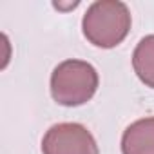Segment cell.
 Returning <instances> with one entry per match:
<instances>
[{
	"instance_id": "6",
	"label": "cell",
	"mask_w": 154,
	"mask_h": 154,
	"mask_svg": "<svg viewBox=\"0 0 154 154\" xmlns=\"http://www.w3.org/2000/svg\"><path fill=\"white\" fill-rule=\"evenodd\" d=\"M56 9H62V11H67V9H74L76 6H78V2H72V4H60V2H54L53 4Z\"/></svg>"
},
{
	"instance_id": "3",
	"label": "cell",
	"mask_w": 154,
	"mask_h": 154,
	"mask_svg": "<svg viewBox=\"0 0 154 154\" xmlns=\"http://www.w3.org/2000/svg\"><path fill=\"white\" fill-rule=\"evenodd\" d=\"M44 154H98L91 131L82 123H56L42 138Z\"/></svg>"
},
{
	"instance_id": "2",
	"label": "cell",
	"mask_w": 154,
	"mask_h": 154,
	"mask_svg": "<svg viewBox=\"0 0 154 154\" xmlns=\"http://www.w3.org/2000/svg\"><path fill=\"white\" fill-rule=\"evenodd\" d=\"M98 84V72L89 62L63 60L51 74V96L63 107H78L96 94Z\"/></svg>"
},
{
	"instance_id": "1",
	"label": "cell",
	"mask_w": 154,
	"mask_h": 154,
	"mask_svg": "<svg viewBox=\"0 0 154 154\" xmlns=\"http://www.w3.org/2000/svg\"><path fill=\"white\" fill-rule=\"evenodd\" d=\"M131 11L120 0H98L84 15V36L96 47L112 49L125 40L131 31Z\"/></svg>"
},
{
	"instance_id": "4",
	"label": "cell",
	"mask_w": 154,
	"mask_h": 154,
	"mask_svg": "<svg viewBox=\"0 0 154 154\" xmlns=\"http://www.w3.org/2000/svg\"><path fill=\"white\" fill-rule=\"evenodd\" d=\"M123 154H154V116L131 123L122 136Z\"/></svg>"
},
{
	"instance_id": "5",
	"label": "cell",
	"mask_w": 154,
	"mask_h": 154,
	"mask_svg": "<svg viewBox=\"0 0 154 154\" xmlns=\"http://www.w3.org/2000/svg\"><path fill=\"white\" fill-rule=\"evenodd\" d=\"M132 67L138 78L154 89V35L140 40L132 53Z\"/></svg>"
}]
</instances>
